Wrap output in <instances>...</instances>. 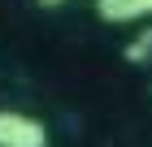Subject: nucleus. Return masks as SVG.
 I'll return each mask as SVG.
<instances>
[{
  "label": "nucleus",
  "mask_w": 152,
  "mask_h": 147,
  "mask_svg": "<svg viewBox=\"0 0 152 147\" xmlns=\"http://www.w3.org/2000/svg\"><path fill=\"white\" fill-rule=\"evenodd\" d=\"M126 61L130 65H148L152 61V26H143V30L126 43Z\"/></svg>",
  "instance_id": "nucleus-3"
},
{
  "label": "nucleus",
  "mask_w": 152,
  "mask_h": 147,
  "mask_svg": "<svg viewBox=\"0 0 152 147\" xmlns=\"http://www.w3.org/2000/svg\"><path fill=\"white\" fill-rule=\"evenodd\" d=\"M39 4H48V9H57V4H65V0H39Z\"/></svg>",
  "instance_id": "nucleus-4"
},
{
  "label": "nucleus",
  "mask_w": 152,
  "mask_h": 147,
  "mask_svg": "<svg viewBox=\"0 0 152 147\" xmlns=\"http://www.w3.org/2000/svg\"><path fill=\"white\" fill-rule=\"evenodd\" d=\"M96 13H100L109 26H122V22L152 17V0H96Z\"/></svg>",
  "instance_id": "nucleus-2"
},
{
  "label": "nucleus",
  "mask_w": 152,
  "mask_h": 147,
  "mask_svg": "<svg viewBox=\"0 0 152 147\" xmlns=\"http://www.w3.org/2000/svg\"><path fill=\"white\" fill-rule=\"evenodd\" d=\"M0 147H48V125L31 113L0 108Z\"/></svg>",
  "instance_id": "nucleus-1"
}]
</instances>
